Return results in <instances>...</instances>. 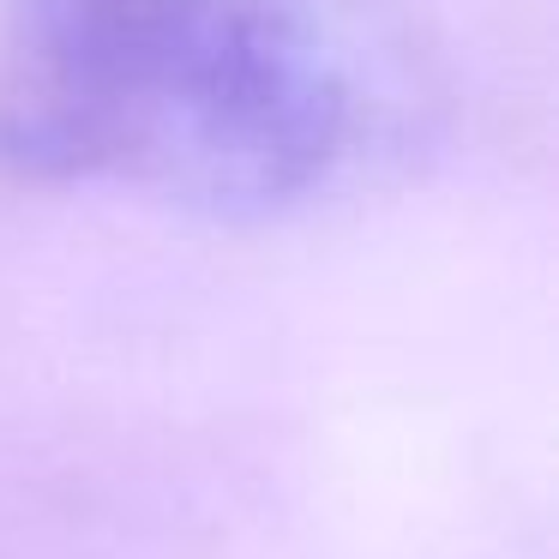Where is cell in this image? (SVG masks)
<instances>
[{"label": "cell", "instance_id": "cell-1", "mask_svg": "<svg viewBox=\"0 0 559 559\" xmlns=\"http://www.w3.org/2000/svg\"><path fill=\"white\" fill-rule=\"evenodd\" d=\"M0 169L271 217L343 163L355 91L313 0H13Z\"/></svg>", "mask_w": 559, "mask_h": 559}]
</instances>
